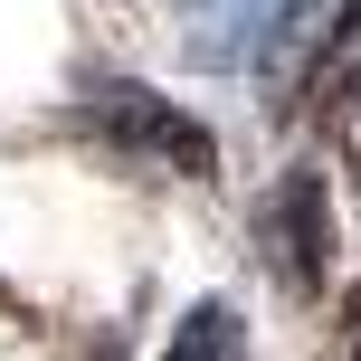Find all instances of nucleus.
Wrapping results in <instances>:
<instances>
[{
  "instance_id": "obj_1",
  "label": "nucleus",
  "mask_w": 361,
  "mask_h": 361,
  "mask_svg": "<svg viewBox=\"0 0 361 361\" xmlns=\"http://www.w3.org/2000/svg\"><path fill=\"white\" fill-rule=\"evenodd\" d=\"M76 133L95 152H114V162H133V171H162V180H209L219 171V133L180 95L143 86V76H95L76 95Z\"/></svg>"
},
{
  "instance_id": "obj_2",
  "label": "nucleus",
  "mask_w": 361,
  "mask_h": 361,
  "mask_svg": "<svg viewBox=\"0 0 361 361\" xmlns=\"http://www.w3.org/2000/svg\"><path fill=\"white\" fill-rule=\"evenodd\" d=\"M324 257H333L324 190H314V171H295V180H276V200H267V267L286 276L295 295H314L324 286Z\"/></svg>"
},
{
  "instance_id": "obj_3",
  "label": "nucleus",
  "mask_w": 361,
  "mask_h": 361,
  "mask_svg": "<svg viewBox=\"0 0 361 361\" xmlns=\"http://www.w3.org/2000/svg\"><path fill=\"white\" fill-rule=\"evenodd\" d=\"M200 343H209V352H238V314L228 305H200L190 333H171V352H200Z\"/></svg>"
}]
</instances>
